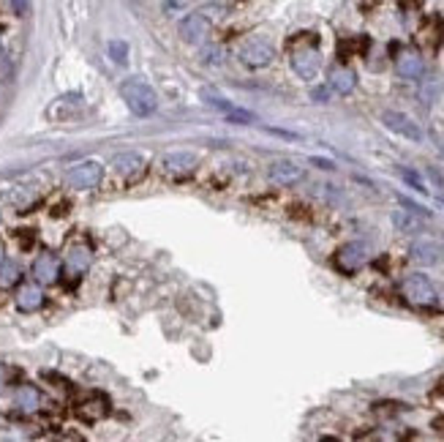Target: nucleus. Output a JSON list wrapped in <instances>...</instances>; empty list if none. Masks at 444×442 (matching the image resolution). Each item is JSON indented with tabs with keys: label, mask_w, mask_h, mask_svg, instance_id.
<instances>
[{
	"label": "nucleus",
	"mask_w": 444,
	"mask_h": 442,
	"mask_svg": "<svg viewBox=\"0 0 444 442\" xmlns=\"http://www.w3.org/2000/svg\"><path fill=\"white\" fill-rule=\"evenodd\" d=\"M65 265H68L71 273H85V270L93 265V254H90L88 246L77 243V246H71L68 254H65Z\"/></svg>",
	"instance_id": "a211bd4d"
},
{
	"label": "nucleus",
	"mask_w": 444,
	"mask_h": 442,
	"mask_svg": "<svg viewBox=\"0 0 444 442\" xmlns=\"http://www.w3.org/2000/svg\"><path fill=\"white\" fill-rule=\"evenodd\" d=\"M61 276V262L55 254H38L33 262V279L38 284H55Z\"/></svg>",
	"instance_id": "9d476101"
},
{
	"label": "nucleus",
	"mask_w": 444,
	"mask_h": 442,
	"mask_svg": "<svg viewBox=\"0 0 444 442\" xmlns=\"http://www.w3.org/2000/svg\"><path fill=\"white\" fill-rule=\"evenodd\" d=\"M398 172H401V178H404V181H406V183H409V186H412L414 191H420V194H431V189H428V183H425V181H422V178H420L417 172H412V169H406V167H401Z\"/></svg>",
	"instance_id": "b1692460"
},
{
	"label": "nucleus",
	"mask_w": 444,
	"mask_h": 442,
	"mask_svg": "<svg viewBox=\"0 0 444 442\" xmlns=\"http://www.w3.org/2000/svg\"><path fill=\"white\" fill-rule=\"evenodd\" d=\"M354 85H357V74L347 68V66H335L333 71H330V88L335 91V93L341 96H349L354 91Z\"/></svg>",
	"instance_id": "f3484780"
},
{
	"label": "nucleus",
	"mask_w": 444,
	"mask_h": 442,
	"mask_svg": "<svg viewBox=\"0 0 444 442\" xmlns=\"http://www.w3.org/2000/svg\"><path fill=\"white\" fill-rule=\"evenodd\" d=\"M335 262H338V268H341L344 273H354V270H360V268L368 262V246L360 243V241H351V243L338 249Z\"/></svg>",
	"instance_id": "0eeeda50"
},
{
	"label": "nucleus",
	"mask_w": 444,
	"mask_h": 442,
	"mask_svg": "<svg viewBox=\"0 0 444 442\" xmlns=\"http://www.w3.org/2000/svg\"><path fill=\"white\" fill-rule=\"evenodd\" d=\"M381 123H384V128H390L393 134H398V137H404L409 142H422L425 139L422 128L417 126L409 115H404L398 109H384L381 112Z\"/></svg>",
	"instance_id": "7ed1b4c3"
},
{
	"label": "nucleus",
	"mask_w": 444,
	"mask_h": 442,
	"mask_svg": "<svg viewBox=\"0 0 444 442\" xmlns=\"http://www.w3.org/2000/svg\"><path fill=\"white\" fill-rule=\"evenodd\" d=\"M404 295L414 306H434L436 298H439L434 284H431V279L422 276V273H412V276L404 279Z\"/></svg>",
	"instance_id": "f03ea898"
},
{
	"label": "nucleus",
	"mask_w": 444,
	"mask_h": 442,
	"mask_svg": "<svg viewBox=\"0 0 444 442\" xmlns=\"http://www.w3.org/2000/svg\"><path fill=\"white\" fill-rule=\"evenodd\" d=\"M0 49H3V44H0Z\"/></svg>",
	"instance_id": "72a5a7b5"
},
{
	"label": "nucleus",
	"mask_w": 444,
	"mask_h": 442,
	"mask_svg": "<svg viewBox=\"0 0 444 442\" xmlns=\"http://www.w3.org/2000/svg\"><path fill=\"white\" fill-rule=\"evenodd\" d=\"M112 169H115L118 175L128 178V181H134V178H139V175L148 169V161L139 156V153H120V156L112 158Z\"/></svg>",
	"instance_id": "9b49d317"
},
{
	"label": "nucleus",
	"mask_w": 444,
	"mask_h": 442,
	"mask_svg": "<svg viewBox=\"0 0 444 442\" xmlns=\"http://www.w3.org/2000/svg\"><path fill=\"white\" fill-rule=\"evenodd\" d=\"M44 306V289L41 284L35 282V284H25L19 287V292H17V309L19 312H38Z\"/></svg>",
	"instance_id": "2eb2a0df"
},
{
	"label": "nucleus",
	"mask_w": 444,
	"mask_h": 442,
	"mask_svg": "<svg viewBox=\"0 0 444 442\" xmlns=\"http://www.w3.org/2000/svg\"><path fill=\"white\" fill-rule=\"evenodd\" d=\"M161 164L166 172H191L196 167V156L193 153H169V156H164Z\"/></svg>",
	"instance_id": "aec40b11"
},
{
	"label": "nucleus",
	"mask_w": 444,
	"mask_h": 442,
	"mask_svg": "<svg viewBox=\"0 0 444 442\" xmlns=\"http://www.w3.org/2000/svg\"><path fill=\"white\" fill-rule=\"evenodd\" d=\"M409 257H412L417 265H436L442 259V249L436 241H428V238H420L414 241L412 249H409Z\"/></svg>",
	"instance_id": "f8f14e48"
},
{
	"label": "nucleus",
	"mask_w": 444,
	"mask_h": 442,
	"mask_svg": "<svg viewBox=\"0 0 444 442\" xmlns=\"http://www.w3.org/2000/svg\"><path fill=\"white\" fill-rule=\"evenodd\" d=\"M11 8H14V14H17V17H28V11H31V0H11Z\"/></svg>",
	"instance_id": "cd10ccee"
},
{
	"label": "nucleus",
	"mask_w": 444,
	"mask_h": 442,
	"mask_svg": "<svg viewBox=\"0 0 444 442\" xmlns=\"http://www.w3.org/2000/svg\"><path fill=\"white\" fill-rule=\"evenodd\" d=\"M311 98L319 101V104H324V101L330 98V91H327V88H317V91H311Z\"/></svg>",
	"instance_id": "c756f323"
},
{
	"label": "nucleus",
	"mask_w": 444,
	"mask_h": 442,
	"mask_svg": "<svg viewBox=\"0 0 444 442\" xmlns=\"http://www.w3.org/2000/svg\"><path fill=\"white\" fill-rule=\"evenodd\" d=\"M395 71L404 77V79H420L425 74V63L417 52H401L398 61H395Z\"/></svg>",
	"instance_id": "dca6fc26"
},
{
	"label": "nucleus",
	"mask_w": 444,
	"mask_h": 442,
	"mask_svg": "<svg viewBox=\"0 0 444 442\" xmlns=\"http://www.w3.org/2000/svg\"><path fill=\"white\" fill-rule=\"evenodd\" d=\"M444 91V82L442 77H436V74H431V77H420V88H417V96H420V101L422 104H434Z\"/></svg>",
	"instance_id": "6ab92c4d"
},
{
	"label": "nucleus",
	"mask_w": 444,
	"mask_h": 442,
	"mask_svg": "<svg viewBox=\"0 0 444 442\" xmlns=\"http://www.w3.org/2000/svg\"><path fill=\"white\" fill-rule=\"evenodd\" d=\"M442 303H444V295H442Z\"/></svg>",
	"instance_id": "473e14b6"
},
{
	"label": "nucleus",
	"mask_w": 444,
	"mask_h": 442,
	"mask_svg": "<svg viewBox=\"0 0 444 442\" xmlns=\"http://www.w3.org/2000/svg\"><path fill=\"white\" fill-rule=\"evenodd\" d=\"M180 38L186 41V44H202L205 38H207V33H210V20L205 17V14H189L183 22H180Z\"/></svg>",
	"instance_id": "6e6552de"
},
{
	"label": "nucleus",
	"mask_w": 444,
	"mask_h": 442,
	"mask_svg": "<svg viewBox=\"0 0 444 442\" xmlns=\"http://www.w3.org/2000/svg\"><path fill=\"white\" fill-rule=\"evenodd\" d=\"M202 58H205V63L221 66V63H223V49H221V47H207Z\"/></svg>",
	"instance_id": "bb28decb"
},
{
	"label": "nucleus",
	"mask_w": 444,
	"mask_h": 442,
	"mask_svg": "<svg viewBox=\"0 0 444 442\" xmlns=\"http://www.w3.org/2000/svg\"><path fill=\"white\" fill-rule=\"evenodd\" d=\"M3 259H6V252H3V246H0V262H3Z\"/></svg>",
	"instance_id": "7c9ffc66"
},
{
	"label": "nucleus",
	"mask_w": 444,
	"mask_h": 442,
	"mask_svg": "<svg viewBox=\"0 0 444 442\" xmlns=\"http://www.w3.org/2000/svg\"><path fill=\"white\" fill-rule=\"evenodd\" d=\"M439 153H442V156H444V142H442V148H439Z\"/></svg>",
	"instance_id": "2f4dec72"
},
{
	"label": "nucleus",
	"mask_w": 444,
	"mask_h": 442,
	"mask_svg": "<svg viewBox=\"0 0 444 442\" xmlns=\"http://www.w3.org/2000/svg\"><path fill=\"white\" fill-rule=\"evenodd\" d=\"M273 58H276V49L264 38H251L240 47V61L248 68H264V66L273 63Z\"/></svg>",
	"instance_id": "20e7f679"
},
{
	"label": "nucleus",
	"mask_w": 444,
	"mask_h": 442,
	"mask_svg": "<svg viewBox=\"0 0 444 442\" xmlns=\"http://www.w3.org/2000/svg\"><path fill=\"white\" fill-rule=\"evenodd\" d=\"M109 58L118 66L128 63V44L126 41H109Z\"/></svg>",
	"instance_id": "393cba45"
},
{
	"label": "nucleus",
	"mask_w": 444,
	"mask_h": 442,
	"mask_svg": "<svg viewBox=\"0 0 444 442\" xmlns=\"http://www.w3.org/2000/svg\"><path fill=\"white\" fill-rule=\"evenodd\" d=\"M104 178V169L98 161H79L77 167L68 169V186L74 189H95Z\"/></svg>",
	"instance_id": "423d86ee"
},
{
	"label": "nucleus",
	"mask_w": 444,
	"mask_h": 442,
	"mask_svg": "<svg viewBox=\"0 0 444 442\" xmlns=\"http://www.w3.org/2000/svg\"><path fill=\"white\" fill-rule=\"evenodd\" d=\"M120 96L126 101V107L136 115V118H148L156 112L159 107V96L153 91L150 82H145L142 77H131L120 85Z\"/></svg>",
	"instance_id": "f257e3e1"
},
{
	"label": "nucleus",
	"mask_w": 444,
	"mask_h": 442,
	"mask_svg": "<svg viewBox=\"0 0 444 442\" xmlns=\"http://www.w3.org/2000/svg\"><path fill=\"white\" fill-rule=\"evenodd\" d=\"M77 415L82 418V420H101V418H106L109 415V402H106V396H101V393H93V396H88L79 407H77Z\"/></svg>",
	"instance_id": "4468645a"
},
{
	"label": "nucleus",
	"mask_w": 444,
	"mask_h": 442,
	"mask_svg": "<svg viewBox=\"0 0 444 442\" xmlns=\"http://www.w3.org/2000/svg\"><path fill=\"white\" fill-rule=\"evenodd\" d=\"M393 224H395L398 232H420V227H422V221L417 219V213L406 211V208L393 211Z\"/></svg>",
	"instance_id": "4be33fe9"
},
{
	"label": "nucleus",
	"mask_w": 444,
	"mask_h": 442,
	"mask_svg": "<svg viewBox=\"0 0 444 442\" xmlns=\"http://www.w3.org/2000/svg\"><path fill=\"white\" fill-rule=\"evenodd\" d=\"M14 402H17V407H22L25 412H33L41 404V393L33 385H19L17 393H14Z\"/></svg>",
	"instance_id": "412c9836"
},
{
	"label": "nucleus",
	"mask_w": 444,
	"mask_h": 442,
	"mask_svg": "<svg viewBox=\"0 0 444 442\" xmlns=\"http://www.w3.org/2000/svg\"><path fill=\"white\" fill-rule=\"evenodd\" d=\"M311 164L319 167V169H335V164L330 161V158H319V156H311Z\"/></svg>",
	"instance_id": "c85d7f7f"
},
{
	"label": "nucleus",
	"mask_w": 444,
	"mask_h": 442,
	"mask_svg": "<svg viewBox=\"0 0 444 442\" xmlns=\"http://www.w3.org/2000/svg\"><path fill=\"white\" fill-rule=\"evenodd\" d=\"M425 175H428V181L436 186V197L444 202V175L439 172V169H434V167H428V172H425Z\"/></svg>",
	"instance_id": "a878e982"
},
{
	"label": "nucleus",
	"mask_w": 444,
	"mask_h": 442,
	"mask_svg": "<svg viewBox=\"0 0 444 442\" xmlns=\"http://www.w3.org/2000/svg\"><path fill=\"white\" fill-rule=\"evenodd\" d=\"M17 282H19V268H17L14 262H6V259H3V262H0V287L8 289V287H14Z\"/></svg>",
	"instance_id": "5701e85b"
},
{
	"label": "nucleus",
	"mask_w": 444,
	"mask_h": 442,
	"mask_svg": "<svg viewBox=\"0 0 444 442\" xmlns=\"http://www.w3.org/2000/svg\"><path fill=\"white\" fill-rule=\"evenodd\" d=\"M303 175H306V169L300 164L289 161V158H278V161L270 164V181L278 183V186H294V183L303 181Z\"/></svg>",
	"instance_id": "1a4fd4ad"
},
{
	"label": "nucleus",
	"mask_w": 444,
	"mask_h": 442,
	"mask_svg": "<svg viewBox=\"0 0 444 442\" xmlns=\"http://www.w3.org/2000/svg\"><path fill=\"white\" fill-rule=\"evenodd\" d=\"M207 104H210V107H216L219 112H223V118H226V121H232V123H237V126H251V123H256L254 112L240 109L237 104H229V101H223V98H210Z\"/></svg>",
	"instance_id": "ddd939ff"
},
{
	"label": "nucleus",
	"mask_w": 444,
	"mask_h": 442,
	"mask_svg": "<svg viewBox=\"0 0 444 442\" xmlns=\"http://www.w3.org/2000/svg\"><path fill=\"white\" fill-rule=\"evenodd\" d=\"M292 71L300 79H317V74L322 71V52L317 47H300L292 52Z\"/></svg>",
	"instance_id": "39448f33"
}]
</instances>
